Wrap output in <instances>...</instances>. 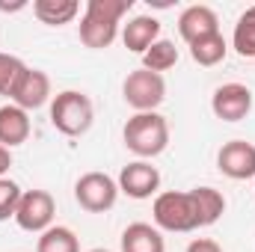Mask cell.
Returning <instances> with one entry per match:
<instances>
[{"label": "cell", "mask_w": 255, "mask_h": 252, "mask_svg": "<svg viewBox=\"0 0 255 252\" xmlns=\"http://www.w3.org/2000/svg\"><path fill=\"white\" fill-rule=\"evenodd\" d=\"M133 0H89L80 18V42L92 51H104L119 36V21Z\"/></svg>", "instance_id": "1"}, {"label": "cell", "mask_w": 255, "mask_h": 252, "mask_svg": "<svg viewBox=\"0 0 255 252\" xmlns=\"http://www.w3.org/2000/svg\"><path fill=\"white\" fill-rule=\"evenodd\" d=\"M122 139H125L128 151H133L139 160H148V157H157L166 151L169 125L157 110L154 113H133L122 127Z\"/></svg>", "instance_id": "2"}, {"label": "cell", "mask_w": 255, "mask_h": 252, "mask_svg": "<svg viewBox=\"0 0 255 252\" xmlns=\"http://www.w3.org/2000/svg\"><path fill=\"white\" fill-rule=\"evenodd\" d=\"M151 214H154V226L163 229V232H178V235H184V232L202 229L193 190H187V193H178V190L160 193V196L154 199V205H151Z\"/></svg>", "instance_id": "3"}, {"label": "cell", "mask_w": 255, "mask_h": 252, "mask_svg": "<svg viewBox=\"0 0 255 252\" xmlns=\"http://www.w3.org/2000/svg\"><path fill=\"white\" fill-rule=\"evenodd\" d=\"M95 119V107L86 92L65 89L51 101V125L65 136H83Z\"/></svg>", "instance_id": "4"}, {"label": "cell", "mask_w": 255, "mask_h": 252, "mask_svg": "<svg viewBox=\"0 0 255 252\" xmlns=\"http://www.w3.org/2000/svg\"><path fill=\"white\" fill-rule=\"evenodd\" d=\"M122 95H125L128 107H133L136 113H154L166 98V80H163V74H154L148 68H136L125 77Z\"/></svg>", "instance_id": "5"}, {"label": "cell", "mask_w": 255, "mask_h": 252, "mask_svg": "<svg viewBox=\"0 0 255 252\" xmlns=\"http://www.w3.org/2000/svg\"><path fill=\"white\" fill-rule=\"evenodd\" d=\"M74 199L89 214H107L119 199V184L107 172H86L74 184Z\"/></svg>", "instance_id": "6"}, {"label": "cell", "mask_w": 255, "mask_h": 252, "mask_svg": "<svg viewBox=\"0 0 255 252\" xmlns=\"http://www.w3.org/2000/svg\"><path fill=\"white\" fill-rule=\"evenodd\" d=\"M54 214H57V202L48 190H24L15 211V223L24 232L42 235L54 226Z\"/></svg>", "instance_id": "7"}, {"label": "cell", "mask_w": 255, "mask_h": 252, "mask_svg": "<svg viewBox=\"0 0 255 252\" xmlns=\"http://www.w3.org/2000/svg\"><path fill=\"white\" fill-rule=\"evenodd\" d=\"M211 110L223 122H241L253 110V89L244 83H223L211 98Z\"/></svg>", "instance_id": "8"}, {"label": "cell", "mask_w": 255, "mask_h": 252, "mask_svg": "<svg viewBox=\"0 0 255 252\" xmlns=\"http://www.w3.org/2000/svg\"><path fill=\"white\" fill-rule=\"evenodd\" d=\"M217 166L226 178L232 181H247L255 178V145L247 139H232L220 148L217 154Z\"/></svg>", "instance_id": "9"}, {"label": "cell", "mask_w": 255, "mask_h": 252, "mask_svg": "<svg viewBox=\"0 0 255 252\" xmlns=\"http://www.w3.org/2000/svg\"><path fill=\"white\" fill-rule=\"evenodd\" d=\"M12 104L15 107H21V110H39V107H45L48 104V98H51V77L45 74V71H39V68H30L27 65V71L21 74V80L15 83V89H12Z\"/></svg>", "instance_id": "10"}, {"label": "cell", "mask_w": 255, "mask_h": 252, "mask_svg": "<svg viewBox=\"0 0 255 252\" xmlns=\"http://www.w3.org/2000/svg\"><path fill=\"white\" fill-rule=\"evenodd\" d=\"M119 190L130 199H151L160 187V172L148 160H133L119 172Z\"/></svg>", "instance_id": "11"}, {"label": "cell", "mask_w": 255, "mask_h": 252, "mask_svg": "<svg viewBox=\"0 0 255 252\" xmlns=\"http://www.w3.org/2000/svg\"><path fill=\"white\" fill-rule=\"evenodd\" d=\"M178 33H181V39H184L187 45H193V42H199V39L217 36V33H220V18H217V12H214L211 6H205V3L187 6V9L181 12V18H178Z\"/></svg>", "instance_id": "12"}, {"label": "cell", "mask_w": 255, "mask_h": 252, "mask_svg": "<svg viewBox=\"0 0 255 252\" xmlns=\"http://www.w3.org/2000/svg\"><path fill=\"white\" fill-rule=\"evenodd\" d=\"M157 39H160V21L151 18V15L130 18L125 24V30H122V42H125L128 51H133V54H145Z\"/></svg>", "instance_id": "13"}, {"label": "cell", "mask_w": 255, "mask_h": 252, "mask_svg": "<svg viewBox=\"0 0 255 252\" xmlns=\"http://www.w3.org/2000/svg\"><path fill=\"white\" fill-rule=\"evenodd\" d=\"M30 136V116L27 110L15 107V104H3L0 107V145L15 148L21 142H27Z\"/></svg>", "instance_id": "14"}, {"label": "cell", "mask_w": 255, "mask_h": 252, "mask_svg": "<svg viewBox=\"0 0 255 252\" xmlns=\"http://www.w3.org/2000/svg\"><path fill=\"white\" fill-rule=\"evenodd\" d=\"M122 252H166L160 229L148 223H130L122 232Z\"/></svg>", "instance_id": "15"}, {"label": "cell", "mask_w": 255, "mask_h": 252, "mask_svg": "<svg viewBox=\"0 0 255 252\" xmlns=\"http://www.w3.org/2000/svg\"><path fill=\"white\" fill-rule=\"evenodd\" d=\"M33 12L42 24L48 27H63V24H71L80 12V3L77 0H36L33 3Z\"/></svg>", "instance_id": "16"}, {"label": "cell", "mask_w": 255, "mask_h": 252, "mask_svg": "<svg viewBox=\"0 0 255 252\" xmlns=\"http://www.w3.org/2000/svg\"><path fill=\"white\" fill-rule=\"evenodd\" d=\"M193 196H196V208H199L202 229L205 226H214L223 217V211H226V196L214 187H193Z\"/></svg>", "instance_id": "17"}, {"label": "cell", "mask_w": 255, "mask_h": 252, "mask_svg": "<svg viewBox=\"0 0 255 252\" xmlns=\"http://www.w3.org/2000/svg\"><path fill=\"white\" fill-rule=\"evenodd\" d=\"M226 54H229V45H226V39H223L220 33H217V36H208V39H199V42H193V45H190L193 63L205 65V68L223 63V60H226Z\"/></svg>", "instance_id": "18"}, {"label": "cell", "mask_w": 255, "mask_h": 252, "mask_svg": "<svg viewBox=\"0 0 255 252\" xmlns=\"http://www.w3.org/2000/svg\"><path fill=\"white\" fill-rule=\"evenodd\" d=\"M175 63H178V48H175V42H169V39H157V42L142 54V68H148V71H154V74L169 71Z\"/></svg>", "instance_id": "19"}, {"label": "cell", "mask_w": 255, "mask_h": 252, "mask_svg": "<svg viewBox=\"0 0 255 252\" xmlns=\"http://www.w3.org/2000/svg\"><path fill=\"white\" fill-rule=\"evenodd\" d=\"M232 45H235V51H238L244 60H255V6H250V9L238 18Z\"/></svg>", "instance_id": "20"}, {"label": "cell", "mask_w": 255, "mask_h": 252, "mask_svg": "<svg viewBox=\"0 0 255 252\" xmlns=\"http://www.w3.org/2000/svg\"><path fill=\"white\" fill-rule=\"evenodd\" d=\"M36 252H80V241L71 229L65 226H51L48 232H42Z\"/></svg>", "instance_id": "21"}, {"label": "cell", "mask_w": 255, "mask_h": 252, "mask_svg": "<svg viewBox=\"0 0 255 252\" xmlns=\"http://www.w3.org/2000/svg\"><path fill=\"white\" fill-rule=\"evenodd\" d=\"M27 71V65L12 54H0V95H12L15 83L21 80V74Z\"/></svg>", "instance_id": "22"}, {"label": "cell", "mask_w": 255, "mask_h": 252, "mask_svg": "<svg viewBox=\"0 0 255 252\" xmlns=\"http://www.w3.org/2000/svg\"><path fill=\"white\" fill-rule=\"evenodd\" d=\"M21 193H24V190L18 187L12 178H0V223L9 220V217L15 220V211H18Z\"/></svg>", "instance_id": "23"}, {"label": "cell", "mask_w": 255, "mask_h": 252, "mask_svg": "<svg viewBox=\"0 0 255 252\" xmlns=\"http://www.w3.org/2000/svg\"><path fill=\"white\" fill-rule=\"evenodd\" d=\"M187 252H223V247L211 238H196V241H190Z\"/></svg>", "instance_id": "24"}, {"label": "cell", "mask_w": 255, "mask_h": 252, "mask_svg": "<svg viewBox=\"0 0 255 252\" xmlns=\"http://www.w3.org/2000/svg\"><path fill=\"white\" fill-rule=\"evenodd\" d=\"M9 166H12V151H9L6 145H0V178H6Z\"/></svg>", "instance_id": "25"}, {"label": "cell", "mask_w": 255, "mask_h": 252, "mask_svg": "<svg viewBox=\"0 0 255 252\" xmlns=\"http://www.w3.org/2000/svg\"><path fill=\"white\" fill-rule=\"evenodd\" d=\"M89 252H110V250H89Z\"/></svg>", "instance_id": "26"}]
</instances>
